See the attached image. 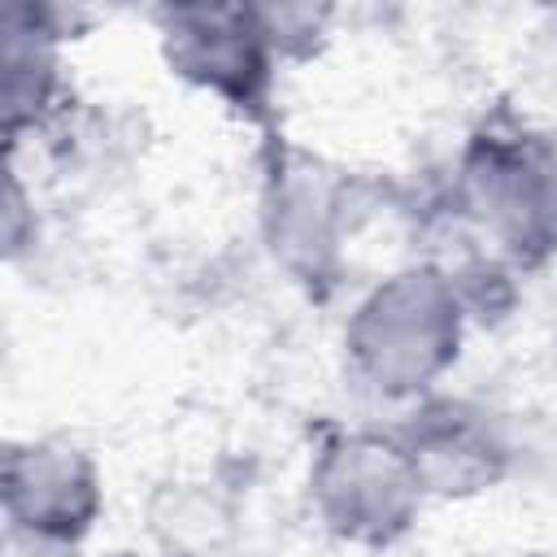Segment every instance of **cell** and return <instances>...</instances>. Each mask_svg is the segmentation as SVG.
I'll return each mask as SVG.
<instances>
[{
  "instance_id": "obj_1",
  "label": "cell",
  "mask_w": 557,
  "mask_h": 557,
  "mask_svg": "<svg viewBox=\"0 0 557 557\" xmlns=\"http://www.w3.org/2000/svg\"><path fill=\"white\" fill-rule=\"evenodd\" d=\"M470 300L440 261L383 274L344 322L348 374L379 400H426L457 366Z\"/></svg>"
},
{
  "instance_id": "obj_2",
  "label": "cell",
  "mask_w": 557,
  "mask_h": 557,
  "mask_svg": "<svg viewBox=\"0 0 557 557\" xmlns=\"http://www.w3.org/2000/svg\"><path fill=\"white\" fill-rule=\"evenodd\" d=\"M453 209L474 244L509 270H535L557 257V139L492 109L461 144L453 170Z\"/></svg>"
},
{
  "instance_id": "obj_3",
  "label": "cell",
  "mask_w": 557,
  "mask_h": 557,
  "mask_svg": "<svg viewBox=\"0 0 557 557\" xmlns=\"http://www.w3.org/2000/svg\"><path fill=\"white\" fill-rule=\"evenodd\" d=\"M309 505L335 540L392 548L413 531L426 492L396 431H335L309 461Z\"/></svg>"
},
{
  "instance_id": "obj_4",
  "label": "cell",
  "mask_w": 557,
  "mask_h": 557,
  "mask_svg": "<svg viewBox=\"0 0 557 557\" xmlns=\"http://www.w3.org/2000/svg\"><path fill=\"white\" fill-rule=\"evenodd\" d=\"M157 44L174 78L213 96L248 122L270 117L278 52L257 4H165L157 9Z\"/></svg>"
},
{
  "instance_id": "obj_5",
  "label": "cell",
  "mask_w": 557,
  "mask_h": 557,
  "mask_svg": "<svg viewBox=\"0 0 557 557\" xmlns=\"http://www.w3.org/2000/svg\"><path fill=\"white\" fill-rule=\"evenodd\" d=\"M261 226L274 261L300 283H326L339 270L348 235V178L331 161L270 135L261 170Z\"/></svg>"
},
{
  "instance_id": "obj_6",
  "label": "cell",
  "mask_w": 557,
  "mask_h": 557,
  "mask_svg": "<svg viewBox=\"0 0 557 557\" xmlns=\"http://www.w3.org/2000/svg\"><path fill=\"white\" fill-rule=\"evenodd\" d=\"M0 505L9 535L78 548L104 509V479L74 440H13L0 457Z\"/></svg>"
},
{
  "instance_id": "obj_7",
  "label": "cell",
  "mask_w": 557,
  "mask_h": 557,
  "mask_svg": "<svg viewBox=\"0 0 557 557\" xmlns=\"http://www.w3.org/2000/svg\"><path fill=\"white\" fill-rule=\"evenodd\" d=\"M413 457L426 500H474L496 492L513 470L505 418L466 396H426L396 431Z\"/></svg>"
},
{
  "instance_id": "obj_8",
  "label": "cell",
  "mask_w": 557,
  "mask_h": 557,
  "mask_svg": "<svg viewBox=\"0 0 557 557\" xmlns=\"http://www.w3.org/2000/svg\"><path fill=\"white\" fill-rule=\"evenodd\" d=\"M74 9L61 4H9L0 22V70H4V135L17 144L39 131L65 91L61 44L74 39Z\"/></svg>"
},
{
  "instance_id": "obj_9",
  "label": "cell",
  "mask_w": 557,
  "mask_h": 557,
  "mask_svg": "<svg viewBox=\"0 0 557 557\" xmlns=\"http://www.w3.org/2000/svg\"><path fill=\"white\" fill-rule=\"evenodd\" d=\"M257 17L278 52V61L292 57H309L313 44L326 35L331 9H313V4H257Z\"/></svg>"
},
{
  "instance_id": "obj_10",
  "label": "cell",
  "mask_w": 557,
  "mask_h": 557,
  "mask_svg": "<svg viewBox=\"0 0 557 557\" xmlns=\"http://www.w3.org/2000/svg\"><path fill=\"white\" fill-rule=\"evenodd\" d=\"M22 222H26V191H22L17 174H9V187H4V257L9 261L30 244L26 231H22Z\"/></svg>"
},
{
  "instance_id": "obj_11",
  "label": "cell",
  "mask_w": 557,
  "mask_h": 557,
  "mask_svg": "<svg viewBox=\"0 0 557 557\" xmlns=\"http://www.w3.org/2000/svg\"><path fill=\"white\" fill-rule=\"evenodd\" d=\"M466 557H557V553L531 548V544H487V548H470Z\"/></svg>"
}]
</instances>
